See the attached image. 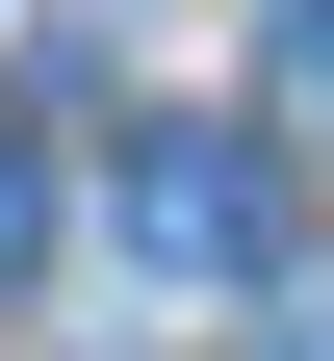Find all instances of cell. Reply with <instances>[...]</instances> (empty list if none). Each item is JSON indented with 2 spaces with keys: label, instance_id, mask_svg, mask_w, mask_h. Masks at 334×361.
Wrapping results in <instances>:
<instances>
[{
  "label": "cell",
  "instance_id": "cell-1",
  "mask_svg": "<svg viewBox=\"0 0 334 361\" xmlns=\"http://www.w3.org/2000/svg\"><path fill=\"white\" fill-rule=\"evenodd\" d=\"M103 233L231 310V284H283V155H257V129H129V155H103Z\"/></svg>",
  "mask_w": 334,
  "mask_h": 361
},
{
  "label": "cell",
  "instance_id": "cell-2",
  "mask_svg": "<svg viewBox=\"0 0 334 361\" xmlns=\"http://www.w3.org/2000/svg\"><path fill=\"white\" fill-rule=\"evenodd\" d=\"M257 78H283L309 129H334V0H283V26H257Z\"/></svg>",
  "mask_w": 334,
  "mask_h": 361
},
{
  "label": "cell",
  "instance_id": "cell-3",
  "mask_svg": "<svg viewBox=\"0 0 334 361\" xmlns=\"http://www.w3.org/2000/svg\"><path fill=\"white\" fill-rule=\"evenodd\" d=\"M26 258H52V155L0 129V284H26Z\"/></svg>",
  "mask_w": 334,
  "mask_h": 361
}]
</instances>
